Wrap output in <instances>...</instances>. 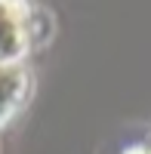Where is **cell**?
I'll use <instances>...</instances> for the list:
<instances>
[{
    "label": "cell",
    "instance_id": "obj_1",
    "mask_svg": "<svg viewBox=\"0 0 151 154\" xmlns=\"http://www.w3.org/2000/svg\"><path fill=\"white\" fill-rule=\"evenodd\" d=\"M31 49V6L25 0H0V65H16Z\"/></svg>",
    "mask_w": 151,
    "mask_h": 154
},
{
    "label": "cell",
    "instance_id": "obj_2",
    "mask_svg": "<svg viewBox=\"0 0 151 154\" xmlns=\"http://www.w3.org/2000/svg\"><path fill=\"white\" fill-rule=\"evenodd\" d=\"M25 74L16 65H0V123H3L25 96Z\"/></svg>",
    "mask_w": 151,
    "mask_h": 154
},
{
    "label": "cell",
    "instance_id": "obj_3",
    "mask_svg": "<svg viewBox=\"0 0 151 154\" xmlns=\"http://www.w3.org/2000/svg\"><path fill=\"white\" fill-rule=\"evenodd\" d=\"M130 154H151V148H133Z\"/></svg>",
    "mask_w": 151,
    "mask_h": 154
}]
</instances>
